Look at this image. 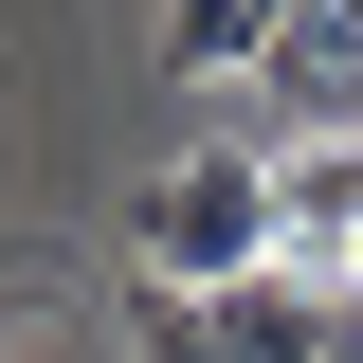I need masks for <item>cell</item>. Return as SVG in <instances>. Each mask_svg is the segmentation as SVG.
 Segmentation results:
<instances>
[{
	"mask_svg": "<svg viewBox=\"0 0 363 363\" xmlns=\"http://www.w3.org/2000/svg\"><path fill=\"white\" fill-rule=\"evenodd\" d=\"M128 272H164V291H236V272H272V145H182V164H145Z\"/></svg>",
	"mask_w": 363,
	"mask_h": 363,
	"instance_id": "1",
	"label": "cell"
},
{
	"mask_svg": "<svg viewBox=\"0 0 363 363\" xmlns=\"http://www.w3.org/2000/svg\"><path fill=\"white\" fill-rule=\"evenodd\" d=\"M272 272H309L327 309H363V128L345 145H272Z\"/></svg>",
	"mask_w": 363,
	"mask_h": 363,
	"instance_id": "2",
	"label": "cell"
},
{
	"mask_svg": "<svg viewBox=\"0 0 363 363\" xmlns=\"http://www.w3.org/2000/svg\"><path fill=\"white\" fill-rule=\"evenodd\" d=\"M200 309H218V363H327V291L309 272H236V291H200Z\"/></svg>",
	"mask_w": 363,
	"mask_h": 363,
	"instance_id": "3",
	"label": "cell"
},
{
	"mask_svg": "<svg viewBox=\"0 0 363 363\" xmlns=\"http://www.w3.org/2000/svg\"><path fill=\"white\" fill-rule=\"evenodd\" d=\"M272 18H291V0H164V55L200 91H255V55H272Z\"/></svg>",
	"mask_w": 363,
	"mask_h": 363,
	"instance_id": "4",
	"label": "cell"
},
{
	"mask_svg": "<svg viewBox=\"0 0 363 363\" xmlns=\"http://www.w3.org/2000/svg\"><path fill=\"white\" fill-rule=\"evenodd\" d=\"M128 363H218V309L164 291V272H128Z\"/></svg>",
	"mask_w": 363,
	"mask_h": 363,
	"instance_id": "5",
	"label": "cell"
}]
</instances>
